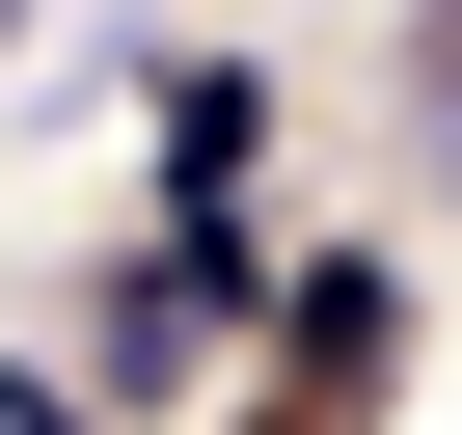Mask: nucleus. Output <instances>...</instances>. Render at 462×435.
<instances>
[{
    "instance_id": "f257e3e1",
    "label": "nucleus",
    "mask_w": 462,
    "mask_h": 435,
    "mask_svg": "<svg viewBox=\"0 0 462 435\" xmlns=\"http://www.w3.org/2000/svg\"><path fill=\"white\" fill-rule=\"evenodd\" d=\"M0 435H82V381H0Z\"/></svg>"
},
{
    "instance_id": "f03ea898",
    "label": "nucleus",
    "mask_w": 462,
    "mask_h": 435,
    "mask_svg": "<svg viewBox=\"0 0 462 435\" xmlns=\"http://www.w3.org/2000/svg\"><path fill=\"white\" fill-rule=\"evenodd\" d=\"M0 28H28V0H0Z\"/></svg>"
}]
</instances>
